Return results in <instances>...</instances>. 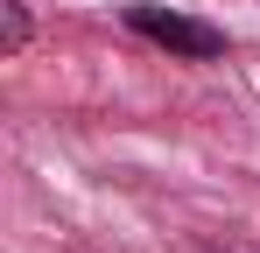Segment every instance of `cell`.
Listing matches in <instances>:
<instances>
[{"label": "cell", "mask_w": 260, "mask_h": 253, "mask_svg": "<svg viewBox=\"0 0 260 253\" xmlns=\"http://www.w3.org/2000/svg\"><path fill=\"white\" fill-rule=\"evenodd\" d=\"M127 28L148 42H162V49H183V56H218L225 36L204 28V21H190V14H169V7H127Z\"/></svg>", "instance_id": "1"}, {"label": "cell", "mask_w": 260, "mask_h": 253, "mask_svg": "<svg viewBox=\"0 0 260 253\" xmlns=\"http://www.w3.org/2000/svg\"><path fill=\"white\" fill-rule=\"evenodd\" d=\"M21 42H28V0H7V36H0V49L14 56Z\"/></svg>", "instance_id": "2"}]
</instances>
